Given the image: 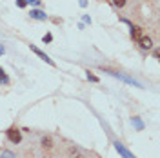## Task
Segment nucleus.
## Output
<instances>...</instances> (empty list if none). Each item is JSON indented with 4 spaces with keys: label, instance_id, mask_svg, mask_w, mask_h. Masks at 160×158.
Masks as SVG:
<instances>
[{
    "label": "nucleus",
    "instance_id": "nucleus-1",
    "mask_svg": "<svg viewBox=\"0 0 160 158\" xmlns=\"http://www.w3.org/2000/svg\"><path fill=\"white\" fill-rule=\"evenodd\" d=\"M6 135L9 138V142H13V144H20L22 142V131L17 129V127H9V129L6 131Z\"/></svg>",
    "mask_w": 160,
    "mask_h": 158
},
{
    "label": "nucleus",
    "instance_id": "nucleus-2",
    "mask_svg": "<svg viewBox=\"0 0 160 158\" xmlns=\"http://www.w3.org/2000/svg\"><path fill=\"white\" fill-rule=\"evenodd\" d=\"M29 47H31V51L35 53V55H36L38 58H42L44 62H47V64H49V65H53V67H55V65H56V64H55L53 60H51V58H49V56H47V55H46V53H44V51H40V49H38L36 45H33V44H31Z\"/></svg>",
    "mask_w": 160,
    "mask_h": 158
},
{
    "label": "nucleus",
    "instance_id": "nucleus-3",
    "mask_svg": "<svg viewBox=\"0 0 160 158\" xmlns=\"http://www.w3.org/2000/svg\"><path fill=\"white\" fill-rule=\"evenodd\" d=\"M107 73H111L113 76H118V78H122V80H124V82H128V84H133L135 87H142V85H140L138 82H137V80H133L131 76H126V74H122V73H117V71H107Z\"/></svg>",
    "mask_w": 160,
    "mask_h": 158
},
{
    "label": "nucleus",
    "instance_id": "nucleus-4",
    "mask_svg": "<svg viewBox=\"0 0 160 158\" xmlns=\"http://www.w3.org/2000/svg\"><path fill=\"white\" fill-rule=\"evenodd\" d=\"M115 149H117V151H118V153H120L124 158H137L135 155H131L128 149L124 147V144H120V142H115Z\"/></svg>",
    "mask_w": 160,
    "mask_h": 158
},
{
    "label": "nucleus",
    "instance_id": "nucleus-5",
    "mask_svg": "<svg viewBox=\"0 0 160 158\" xmlns=\"http://www.w3.org/2000/svg\"><path fill=\"white\" fill-rule=\"evenodd\" d=\"M131 36H133V40H137V42H138L140 38L144 36L142 27H140V26H131Z\"/></svg>",
    "mask_w": 160,
    "mask_h": 158
},
{
    "label": "nucleus",
    "instance_id": "nucleus-6",
    "mask_svg": "<svg viewBox=\"0 0 160 158\" xmlns=\"http://www.w3.org/2000/svg\"><path fill=\"white\" fill-rule=\"evenodd\" d=\"M29 15H31V18H35V20H46V18H47V15L40 9H31Z\"/></svg>",
    "mask_w": 160,
    "mask_h": 158
},
{
    "label": "nucleus",
    "instance_id": "nucleus-7",
    "mask_svg": "<svg viewBox=\"0 0 160 158\" xmlns=\"http://www.w3.org/2000/svg\"><path fill=\"white\" fill-rule=\"evenodd\" d=\"M138 44H140L142 49H151V47H153V40H151L149 36H142L138 40Z\"/></svg>",
    "mask_w": 160,
    "mask_h": 158
},
{
    "label": "nucleus",
    "instance_id": "nucleus-8",
    "mask_svg": "<svg viewBox=\"0 0 160 158\" xmlns=\"http://www.w3.org/2000/svg\"><path fill=\"white\" fill-rule=\"evenodd\" d=\"M0 84H9V76L6 74V71L0 67Z\"/></svg>",
    "mask_w": 160,
    "mask_h": 158
},
{
    "label": "nucleus",
    "instance_id": "nucleus-9",
    "mask_svg": "<svg viewBox=\"0 0 160 158\" xmlns=\"http://www.w3.org/2000/svg\"><path fill=\"white\" fill-rule=\"evenodd\" d=\"M51 144H53L51 136H44V138H42V146H44V147H47V149H49V147H51Z\"/></svg>",
    "mask_w": 160,
    "mask_h": 158
},
{
    "label": "nucleus",
    "instance_id": "nucleus-10",
    "mask_svg": "<svg viewBox=\"0 0 160 158\" xmlns=\"http://www.w3.org/2000/svg\"><path fill=\"white\" fill-rule=\"evenodd\" d=\"M133 126L137 127V129H144V124H142V120H140V118H137V116L133 118Z\"/></svg>",
    "mask_w": 160,
    "mask_h": 158
},
{
    "label": "nucleus",
    "instance_id": "nucleus-11",
    "mask_svg": "<svg viewBox=\"0 0 160 158\" xmlns=\"http://www.w3.org/2000/svg\"><path fill=\"white\" fill-rule=\"evenodd\" d=\"M0 158H17V156H15V153H11V151H2V153H0Z\"/></svg>",
    "mask_w": 160,
    "mask_h": 158
},
{
    "label": "nucleus",
    "instance_id": "nucleus-12",
    "mask_svg": "<svg viewBox=\"0 0 160 158\" xmlns=\"http://www.w3.org/2000/svg\"><path fill=\"white\" fill-rule=\"evenodd\" d=\"M51 40H53V35H51V33H47V35H44V38H42V42H44V44H49Z\"/></svg>",
    "mask_w": 160,
    "mask_h": 158
},
{
    "label": "nucleus",
    "instance_id": "nucleus-13",
    "mask_svg": "<svg viewBox=\"0 0 160 158\" xmlns=\"http://www.w3.org/2000/svg\"><path fill=\"white\" fill-rule=\"evenodd\" d=\"M87 80H91V82H98V76H96V74H93V73H89V71H87Z\"/></svg>",
    "mask_w": 160,
    "mask_h": 158
},
{
    "label": "nucleus",
    "instance_id": "nucleus-14",
    "mask_svg": "<svg viewBox=\"0 0 160 158\" xmlns=\"http://www.w3.org/2000/svg\"><path fill=\"white\" fill-rule=\"evenodd\" d=\"M113 4H115L117 7H124V6H126V0H113Z\"/></svg>",
    "mask_w": 160,
    "mask_h": 158
},
{
    "label": "nucleus",
    "instance_id": "nucleus-15",
    "mask_svg": "<svg viewBox=\"0 0 160 158\" xmlns=\"http://www.w3.org/2000/svg\"><path fill=\"white\" fill-rule=\"evenodd\" d=\"M17 6H18V7H26L27 2H26V0H17Z\"/></svg>",
    "mask_w": 160,
    "mask_h": 158
},
{
    "label": "nucleus",
    "instance_id": "nucleus-16",
    "mask_svg": "<svg viewBox=\"0 0 160 158\" xmlns=\"http://www.w3.org/2000/svg\"><path fill=\"white\" fill-rule=\"evenodd\" d=\"M26 2H27V4H33V6H40V4H42L40 0H26Z\"/></svg>",
    "mask_w": 160,
    "mask_h": 158
},
{
    "label": "nucleus",
    "instance_id": "nucleus-17",
    "mask_svg": "<svg viewBox=\"0 0 160 158\" xmlns=\"http://www.w3.org/2000/svg\"><path fill=\"white\" fill-rule=\"evenodd\" d=\"M80 153H78V149H71V156H78Z\"/></svg>",
    "mask_w": 160,
    "mask_h": 158
},
{
    "label": "nucleus",
    "instance_id": "nucleus-18",
    "mask_svg": "<svg viewBox=\"0 0 160 158\" xmlns=\"http://www.w3.org/2000/svg\"><path fill=\"white\" fill-rule=\"evenodd\" d=\"M85 4H87V2H85V0H80V6H82V7H84Z\"/></svg>",
    "mask_w": 160,
    "mask_h": 158
},
{
    "label": "nucleus",
    "instance_id": "nucleus-19",
    "mask_svg": "<svg viewBox=\"0 0 160 158\" xmlns=\"http://www.w3.org/2000/svg\"><path fill=\"white\" fill-rule=\"evenodd\" d=\"M0 55H4V45H0Z\"/></svg>",
    "mask_w": 160,
    "mask_h": 158
}]
</instances>
